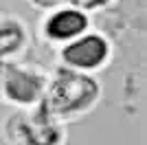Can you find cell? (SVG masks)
Listing matches in <instances>:
<instances>
[{
	"label": "cell",
	"instance_id": "obj_1",
	"mask_svg": "<svg viewBox=\"0 0 147 145\" xmlns=\"http://www.w3.org/2000/svg\"><path fill=\"white\" fill-rule=\"evenodd\" d=\"M99 95L97 81L88 75H77L70 70H61L51 84L49 99L44 106L49 112L57 115H68V112H77V110L88 108Z\"/></svg>",
	"mask_w": 147,
	"mask_h": 145
},
{
	"label": "cell",
	"instance_id": "obj_2",
	"mask_svg": "<svg viewBox=\"0 0 147 145\" xmlns=\"http://www.w3.org/2000/svg\"><path fill=\"white\" fill-rule=\"evenodd\" d=\"M20 134L24 136V141L29 145H57V141L61 136L59 127L51 119V112L44 103L33 117H26L22 121Z\"/></svg>",
	"mask_w": 147,
	"mask_h": 145
},
{
	"label": "cell",
	"instance_id": "obj_3",
	"mask_svg": "<svg viewBox=\"0 0 147 145\" xmlns=\"http://www.w3.org/2000/svg\"><path fill=\"white\" fill-rule=\"evenodd\" d=\"M108 55V44L103 37L99 35H88L79 42L66 46L64 51V60L73 66H81V68H92L99 66Z\"/></svg>",
	"mask_w": 147,
	"mask_h": 145
},
{
	"label": "cell",
	"instance_id": "obj_4",
	"mask_svg": "<svg viewBox=\"0 0 147 145\" xmlns=\"http://www.w3.org/2000/svg\"><path fill=\"white\" fill-rule=\"evenodd\" d=\"M5 92L13 101L31 103L42 92V79L26 70H11L5 81Z\"/></svg>",
	"mask_w": 147,
	"mask_h": 145
},
{
	"label": "cell",
	"instance_id": "obj_5",
	"mask_svg": "<svg viewBox=\"0 0 147 145\" xmlns=\"http://www.w3.org/2000/svg\"><path fill=\"white\" fill-rule=\"evenodd\" d=\"M88 20L84 18V13L75 11V9H68V11H59L55 13L53 18L46 24V33H49L53 40H66V37H73L77 33L86 29Z\"/></svg>",
	"mask_w": 147,
	"mask_h": 145
},
{
	"label": "cell",
	"instance_id": "obj_6",
	"mask_svg": "<svg viewBox=\"0 0 147 145\" xmlns=\"http://www.w3.org/2000/svg\"><path fill=\"white\" fill-rule=\"evenodd\" d=\"M22 29L16 22H5L0 24V55H9L11 51L20 46L22 42Z\"/></svg>",
	"mask_w": 147,
	"mask_h": 145
},
{
	"label": "cell",
	"instance_id": "obj_7",
	"mask_svg": "<svg viewBox=\"0 0 147 145\" xmlns=\"http://www.w3.org/2000/svg\"><path fill=\"white\" fill-rule=\"evenodd\" d=\"M68 2H73L75 7H84V9H92V7H99L108 2V0H68Z\"/></svg>",
	"mask_w": 147,
	"mask_h": 145
},
{
	"label": "cell",
	"instance_id": "obj_8",
	"mask_svg": "<svg viewBox=\"0 0 147 145\" xmlns=\"http://www.w3.org/2000/svg\"><path fill=\"white\" fill-rule=\"evenodd\" d=\"M13 68L9 66V64H5V62H0V88H5V81L7 77H9V72H11Z\"/></svg>",
	"mask_w": 147,
	"mask_h": 145
},
{
	"label": "cell",
	"instance_id": "obj_9",
	"mask_svg": "<svg viewBox=\"0 0 147 145\" xmlns=\"http://www.w3.org/2000/svg\"><path fill=\"white\" fill-rule=\"evenodd\" d=\"M37 7H55V5H59L61 0H33Z\"/></svg>",
	"mask_w": 147,
	"mask_h": 145
}]
</instances>
